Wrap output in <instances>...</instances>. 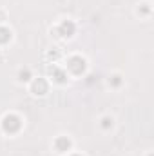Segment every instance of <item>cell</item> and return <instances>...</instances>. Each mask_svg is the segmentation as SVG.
I'll return each instance as SVG.
<instances>
[{"instance_id": "cell-1", "label": "cell", "mask_w": 154, "mask_h": 156, "mask_svg": "<svg viewBox=\"0 0 154 156\" xmlns=\"http://www.w3.org/2000/svg\"><path fill=\"white\" fill-rule=\"evenodd\" d=\"M20 127H22V120L16 116V115H5V116L2 118V129L5 133L15 134V133L20 131Z\"/></svg>"}, {"instance_id": "cell-2", "label": "cell", "mask_w": 154, "mask_h": 156, "mask_svg": "<svg viewBox=\"0 0 154 156\" xmlns=\"http://www.w3.org/2000/svg\"><path fill=\"white\" fill-rule=\"evenodd\" d=\"M47 89H49V85H47V82L44 78H35L33 80V85H31L33 94H45Z\"/></svg>"}, {"instance_id": "cell-3", "label": "cell", "mask_w": 154, "mask_h": 156, "mask_svg": "<svg viewBox=\"0 0 154 156\" xmlns=\"http://www.w3.org/2000/svg\"><path fill=\"white\" fill-rule=\"evenodd\" d=\"M80 64H85V60L82 56H73L67 62V69L71 73H75V75H80V73H83V69H80Z\"/></svg>"}, {"instance_id": "cell-4", "label": "cell", "mask_w": 154, "mask_h": 156, "mask_svg": "<svg viewBox=\"0 0 154 156\" xmlns=\"http://www.w3.org/2000/svg\"><path fill=\"white\" fill-rule=\"evenodd\" d=\"M71 145H73L71 140L65 138V136H58L56 142H54V147H56L58 153H69V151H71Z\"/></svg>"}, {"instance_id": "cell-5", "label": "cell", "mask_w": 154, "mask_h": 156, "mask_svg": "<svg viewBox=\"0 0 154 156\" xmlns=\"http://www.w3.org/2000/svg\"><path fill=\"white\" fill-rule=\"evenodd\" d=\"M11 40V29H7L5 26H0V45L7 44Z\"/></svg>"}, {"instance_id": "cell-6", "label": "cell", "mask_w": 154, "mask_h": 156, "mask_svg": "<svg viewBox=\"0 0 154 156\" xmlns=\"http://www.w3.org/2000/svg\"><path fill=\"white\" fill-rule=\"evenodd\" d=\"M31 69L26 67V69H20L18 71V82H31Z\"/></svg>"}, {"instance_id": "cell-7", "label": "cell", "mask_w": 154, "mask_h": 156, "mask_svg": "<svg viewBox=\"0 0 154 156\" xmlns=\"http://www.w3.org/2000/svg\"><path fill=\"white\" fill-rule=\"evenodd\" d=\"M100 125H102V129H105V131H107V129H111V127H113V118H111V116H103Z\"/></svg>"}, {"instance_id": "cell-8", "label": "cell", "mask_w": 154, "mask_h": 156, "mask_svg": "<svg viewBox=\"0 0 154 156\" xmlns=\"http://www.w3.org/2000/svg\"><path fill=\"white\" fill-rule=\"evenodd\" d=\"M120 78H121L120 75H114V76H113V80H109V83L113 82V85H114V87H116V85H120V83H121V80H120Z\"/></svg>"}, {"instance_id": "cell-9", "label": "cell", "mask_w": 154, "mask_h": 156, "mask_svg": "<svg viewBox=\"0 0 154 156\" xmlns=\"http://www.w3.org/2000/svg\"><path fill=\"white\" fill-rule=\"evenodd\" d=\"M71 156H80V154H71Z\"/></svg>"}]
</instances>
